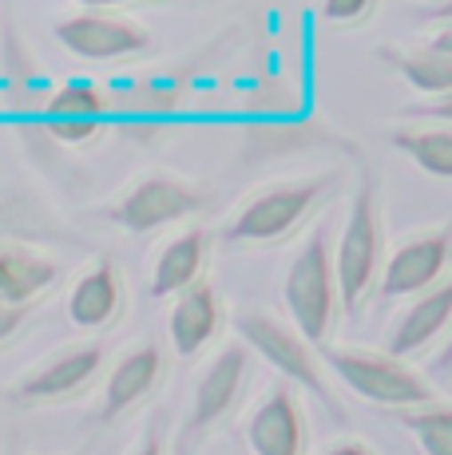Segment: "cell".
Segmentation results:
<instances>
[{
  "instance_id": "6da1fadb",
  "label": "cell",
  "mask_w": 452,
  "mask_h": 455,
  "mask_svg": "<svg viewBox=\"0 0 452 455\" xmlns=\"http://www.w3.org/2000/svg\"><path fill=\"white\" fill-rule=\"evenodd\" d=\"M337 297H342V290H337V269L326 246V230L318 226L306 246L298 250V258L290 261V274H286V309L294 317V329L310 345H321L329 337Z\"/></svg>"
},
{
  "instance_id": "7a4b0ae2",
  "label": "cell",
  "mask_w": 452,
  "mask_h": 455,
  "mask_svg": "<svg viewBox=\"0 0 452 455\" xmlns=\"http://www.w3.org/2000/svg\"><path fill=\"white\" fill-rule=\"evenodd\" d=\"M326 364L358 392L361 400L381 408H424L432 400V388L413 369H405L397 356L361 353V348H329Z\"/></svg>"
},
{
  "instance_id": "3957f363",
  "label": "cell",
  "mask_w": 452,
  "mask_h": 455,
  "mask_svg": "<svg viewBox=\"0 0 452 455\" xmlns=\"http://www.w3.org/2000/svg\"><path fill=\"white\" fill-rule=\"evenodd\" d=\"M381 261V222H377V187L365 179L353 195L350 222L342 230V246H337L334 269H337V290H342L345 309H358L365 290L373 285Z\"/></svg>"
},
{
  "instance_id": "277c9868",
  "label": "cell",
  "mask_w": 452,
  "mask_h": 455,
  "mask_svg": "<svg viewBox=\"0 0 452 455\" xmlns=\"http://www.w3.org/2000/svg\"><path fill=\"white\" fill-rule=\"evenodd\" d=\"M329 179H310V182H282V187L262 190L258 198H250L238 210L230 226H226V238L230 242H274L282 234H290L302 218L314 210V203L326 195Z\"/></svg>"
},
{
  "instance_id": "5b68a950",
  "label": "cell",
  "mask_w": 452,
  "mask_h": 455,
  "mask_svg": "<svg viewBox=\"0 0 452 455\" xmlns=\"http://www.w3.org/2000/svg\"><path fill=\"white\" fill-rule=\"evenodd\" d=\"M242 337H246V345L254 348V353H262L278 372H286L290 380H298L302 388H310L321 404L337 408L334 396H329L326 376H321V364H318L314 348H310V340L302 337L298 329H290V325H282V321L254 313V317H242Z\"/></svg>"
},
{
  "instance_id": "8992f818",
  "label": "cell",
  "mask_w": 452,
  "mask_h": 455,
  "mask_svg": "<svg viewBox=\"0 0 452 455\" xmlns=\"http://www.w3.org/2000/svg\"><path fill=\"white\" fill-rule=\"evenodd\" d=\"M203 203L206 198L198 195L195 187H187V182H179V179H167V174H155V179H143L139 187L127 190L116 203V210H111V218L132 234H151V230H159V226H171V222H179V218L203 210Z\"/></svg>"
},
{
  "instance_id": "52a82bcc",
  "label": "cell",
  "mask_w": 452,
  "mask_h": 455,
  "mask_svg": "<svg viewBox=\"0 0 452 455\" xmlns=\"http://www.w3.org/2000/svg\"><path fill=\"white\" fill-rule=\"evenodd\" d=\"M103 364V348L100 345H80L68 348V353L52 356L48 364H40L32 376H24L12 388L16 404H52V400H64L72 392H80L84 384L100 372Z\"/></svg>"
},
{
  "instance_id": "ba28073f",
  "label": "cell",
  "mask_w": 452,
  "mask_h": 455,
  "mask_svg": "<svg viewBox=\"0 0 452 455\" xmlns=\"http://www.w3.org/2000/svg\"><path fill=\"white\" fill-rule=\"evenodd\" d=\"M56 36L68 52H76L84 60H124L147 48V36L139 28H132L127 20L100 16V12H80L72 20H60Z\"/></svg>"
},
{
  "instance_id": "9c48e42d",
  "label": "cell",
  "mask_w": 452,
  "mask_h": 455,
  "mask_svg": "<svg viewBox=\"0 0 452 455\" xmlns=\"http://www.w3.org/2000/svg\"><path fill=\"white\" fill-rule=\"evenodd\" d=\"M246 440L254 455H306V427H302V412L290 392L274 388L254 408L246 424Z\"/></svg>"
},
{
  "instance_id": "30bf717a",
  "label": "cell",
  "mask_w": 452,
  "mask_h": 455,
  "mask_svg": "<svg viewBox=\"0 0 452 455\" xmlns=\"http://www.w3.org/2000/svg\"><path fill=\"white\" fill-rule=\"evenodd\" d=\"M246 380V348L242 345H226L206 372L198 376L195 388V408H190V432H203L214 419H222L230 412V404L238 400V388Z\"/></svg>"
},
{
  "instance_id": "8fae6325",
  "label": "cell",
  "mask_w": 452,
  "mask_h": 455,
  "mask_svg": "<svg viewBox=\"0 0 452 455\" xmlns=\"http://www.w3.org/2000/svg\"><path fill=\"white\" fill-rule=\"evenodd\" d=\"M448 261V234H429V238L405 242L401 250L389 258L385 274H381V293L385 297H405L440 277Z\"/></svg>"
},
{
  "instance_id": "7c38bea8",
  "label": "cell",
  "mask_w": 452,
  "mask_h": 455,
  "mask_svg": "<svg viewBox=\"0 0 452 455\" xmlns=\"http://www.w3.org/2000/svg\"><path fill=\"white\" fill-rule=\"evenodd\" d=\"M167 329H171V345H175V353L195 356L198 348L214 337V329H219V293H214V285L195 282L187 293H179Z\"/></svg>"
},
{
  "instance_id": "4fadbf2b",
  "label": "cell",
  "mask_w": 452,
  "mask_h": 455,
  "mask_svg": "<svg viewBox=\"0 0 452 455\" xmlns=\"http://www.w3.org/2000/svg\"><path fill=\"white\" fill-rule=\"evenodd\" d=\"M60 282V266L24 246H0V305H32Z\"/></svg>"
},
{
  "instance_id": "5bb4252c",
  "label": "cell",
  "mask_w": 452,
  "mask_h": 455,
  "mask_svg": "<svg viewBox=\"0 0 452 455\" xmlns=\"http://www.w3.org/2000/svg\"><path fill=\"white\" fill-rule=\"evenodd\" d=\"M159 372H163L159 348H155V345L132 348V353H127L124 361L111 369V376H108V388H103V419H116L119 412L135 408L139 400L155 388Z\"/></svg>"
},
{
  "instance_id": "9a60e30c",
  "label": "cell",
  "mask_w": 452,
  "mask_h": 455,
  "mask_svg": "<svg viewBox=\"0 0 452 455\" xmlns=\"http://www.w3.org/2000/svg\"><path fill=\"white\" fill-rule=\"evenodd\" d=\"M119 305H124V285H119L116 266L103 258L100 266L88 269V274L72 285V293H68V317L80 329H100L116 317Z\"/></svg>"
},
{
  "instance_id": "2e32d148",
  "label": "cell",
  "mask_w": 452,
  "mask_h": 455,
  "mask_svg": "<svg viewBox=\"0 0 452 455\" xmlns=\"http://www.w3.org/2000/svg\"><path fill=\"white\" fill-rule=\"evenodd\" d=\"M452 317V282L437 285L432 293H424L421 301L401 317V325L393 329V340H389V353L393 356H408L416 348H424L440 329L448 325Z\"/></svg>"
},
{
  "instance_id": "e0dca14e",
  "label": "cell",
  "mask_w": 452,
  "mask_h": 455,
  "mask_svg": "<svg viewBox=\"0 0 452 455\" xmlns=\"http://www.w3.org/2000/svg\"><path fill=\"white\" fill-rule=\"evenodd\" d=\"M203 253L206 238L198 230L179 234L175 242H167L155 261V277H151V293L155 297H171V293H187L198 282V269H203Z\"/></svg>"
},
{
  "instance_id": "ac0fdd59",
  "label": "cell",
  "mask_w": 452,
  "mask_h": 455,
  "mask_svg": "<svg viewBox=\"0 0 452 455\" xmlns=\"http://www.w3.org/2000/svg\"><path fill=\"white\" fill-rule=\"evenodd\" d=\"M393 147L405 151L421 171L452 179V131H397Z\"/></svg>"
},
{
  "instance_id": "d6986e66",
  "label": "cell",
  "mask_w": 452,
  "mask_h": 455,
  "mask_svg": "<svg viewBox=\"0 0 452 455\" xmlns=\"http://www.w3.org/2000/svg\"><path fill=\"white\" fill-rule=\"evenodd\" d=\"M389 60L401 68V76L416 92L452 95V56H445V52L429 48V52H413V56H393L389 52Z\"/></svg>"
},
{
  "instance_id": "ffe728a7",
  "label": "cell",
  "mask_w": 452,
  "mask_h": 455,
  "mask_svg": "<svg viewBox=\"0 0 452 455\" xmlns=\"http://www.w3.org/2000/svg\"><path fill=\"white\" fill-rule=\"evenodd\" d=\"M401 424L416 435L424 455H452V408H408Z\"/></svg>"
},
{
  "instance_id": "44dd1931",
  "label": "cell",
  "mask_w": 452,
  "mask_h": 455,
  "mask_svg": "<svg viewBox=\"0 0 452 455\" xmlns=\"http://www.w3.org/2000/svg\"><path fill=\"white\" fill-rule=\"evenodd\" d=\"M103 111V95L92 84L72 80L64 84L56 95L48 100V116L52 119H95Z\"/></svg>"
},
{
  "instance_id": "7402d4cb",
  "label": "cell",
  "mask_w": 452,
  "mask_h": 455,
  "mask_svg": "<svg viewBox=\"0 0 452 455\" xmlns=\"http://www.w3.org/2000/svg\"><path fill=\"white\" fill-rule=\"evenodd\" d=\"M119 108H132L139 116H163V111H171L179 103V87L171 84H135L132 92L116 95Z\"/></svg>"
},
{
  "instance_id": "603a6c76",
  "label": "cell",
  "mask_w": 452,
  "mask_h": 455,
  "mask_svg": "<svg viewBox=\"0 0 452 455\" xmlns=\"http://www.w3.org/2000/svg\"><path fill=\"white\" fill-rule=\"evenodd\" d=\"M48 131L56 139H64V143H84V139H92L100 131V119H52Z\"/></svg>"
},
{
  "instance_id": "cb8c5ba5",
  "label": "cell",
  "mask_w": 452,
  "mask_h": 455,
  "mask_svg": "<svg viewBox=\"0 0 452 455\" xmlns=\"http://www.w3.org/2000/svg\"><path fill=\"white\" fill-rule=\"evenodd\" d=\"M28 313H32V305H0V345L20 332V325L28 321Z\"/></svg>"
},
{
  "instance_id": "d4e9b609",
  "label": "cell",
  "mask_w": 452,
  "mask_h": 455,
  "mask_svg": "<svg viewBox=\"0 0 452 455\" xmlns=\"http://www.w3.org/2000/svg\"><path fill=\"white\" fill-rule=\"evenodd\" d=\"M369 4L373 0H326V16L329 20H358Z\"/></svg>"
},
{
  "instance_id": "484cf974",
  "label": "cell",
  "mask_w": 452,
  "mask_h": 455,
  "mask_svg": "<svg viewBox=\"0 0 452 455\" xmlns=\"http://www.w3.org/2000/svg\"><path fill=\"white\" fill-rule=\"evenodd\" d=\"M416 116H432V119H448V124H452V95H448V100H440V103H432V108H424V111H416Z\"/></svg>"
},
{
  "instance_id": "4316f807",
  "label": "cell",
  "mask_w": 452,
  "mask_h": 455,
  "mask_svg": "<svg viewBox=\"0 0 452 455\" xmlns=\"http://www.w3.org/2000/svg\"><path fill=\"white\" fill-rule=\"evenodd\" d=\"M321 455H373L365 443H334V448H326Z\"/></svg>"
},
{
  "instance_id": "83f0119b",
  "label": "cell",
  "mask_w": 452,
  "mask_h": 455,
  "mask_svg": "<svg viewBox=\"0 0 452 455\" xmlns=\"http://www.w3.org/2000/svg\"><path fill=\"white\" fill-rule=\"evenodd\" d=\"M127 135L132 139H159L163 127L159 124H135V127H127Z\"/></svg>"
},
{
  "instance_id": "f1b7e54d",
  "label": "cell",
  "mask_w": 452,
  "mask_h": 455,
  "mask_svg": "<svg viewBox=\"0 0 452 455\" xmlns=\"http://www.w3.org/2000/svg\"><path fill=\"white\" fill-rule=\"evenodd\" d=\"M135 455H163V443H159V435H147V440L143 443H139V448H135Z\"/></svg>"
},
{
  "instance_id": "f546056e",
  "label": "cell",
  "mask_w": 452,
  "mask_h": 455,
  "mask_svg": "<svg viewBox=\"0 0 452 455\" xmlns=\"http://www.w3.org/2000/svg\"><path fill=\"white\" fill-rule=\"evenodd\" d=\"M432 48H437V52H445V56H452V24H448L445 32H440L437 40H432Z\"/></svg>"
},
{
  "instance_id": "4dcf8cb0",
  "label": "cell",
  "mask_w": 452,
  "mask_h": 455,
  "mask_svg": "<svg viewBox=\"0 0 452 455\" xmlns=\"http://www.w3.org/2000/svg\"><path fill=\"white\" fill-rule=\"evenodd\" d=\"M80 4H88V8H111V4H127V0H80Z\"/></svg>"
},
{
  "instance_id": "1f68e13d",
  "label": "cell",
  "mask_w": 452,
  "mask_h": 455,
  "mask_svg": "<svg viewBox=\"0 0 452 455\" xmlns=\"http://www.w3.org/2000/svg\"><path fill=\"white\" fill-rule=\"evenodd\" d=\"M437 16H445V20H452V0H445V4L437 8Z\"/></svg>"
},
{
  "instance_id": "d6a6232c",
  "label": "cell",
  "mask_w": 452,
  "mask_h": 455,
  "mask_svg": "<svg viewBox=\"0 0 452 455\" xmlns=\"http://www.w3.org/2000/svg\"><path fill=\"white\" fill-rule=\"evenodd\" d=\"M440 364H445V369H448V364H452V340H448V345H445V356H440Z\"/></svg>"
}]
</instances>
